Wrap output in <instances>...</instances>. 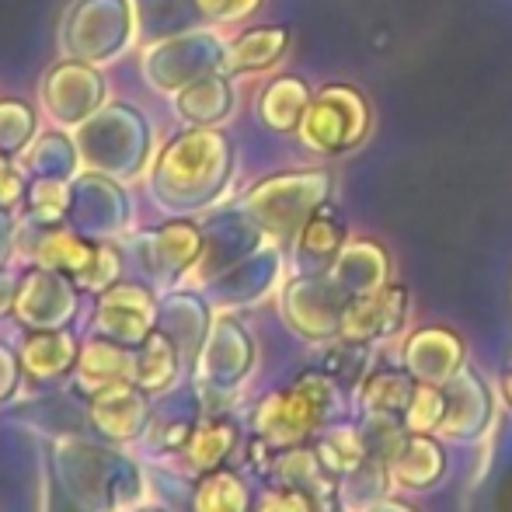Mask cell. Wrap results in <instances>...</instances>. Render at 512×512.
Wrapping results in <instances>:
<instances>
[{"instance_id":"6da1fadb","label":"cell","mask_w":512,"mask_h":512,"mask_svg":"<svg viewBox=\"0 0 512 512\" xmlns=\"http://www.w3.org/2000/svg\"><path fill=\"white\" fill-rule=\"evenodd\" d=\"M234 143L216 126H189L171 136L150 171L157 206L189 216L209 209L234 178Z\"/></svg>"},{"instance_id":"7a4b0ae2","label":"cell","mask_w":512,"mask_h":512,"mask_svg":"<svg viewBox=\"0 0 512 512\" xmlns=\"http://www.w3.org/2000/svg\"><path fill=\"white\" fill-rule=\"evenodd\" d=\"M53 474L77 502L95 512H133L147 506V478L140 464L112 443H95L74 432L56 436Z\"/></svg>"},{"instance_id":"3957f363","label":"cell","mask_w":512,"mask_h":512,"mask_svg":"<svg viewBox=\"0 0 512 512\" xmlns=\"http://www.w3.org/2000/svg\"><path fill=\"white\" fill-rule=\"evenodd\" d=\"M331 192H335V175L331 171L297 168L255 182L237 206L262 227V234L269 241L290 244L310 216L324 203H331Z\"/></svg>"},{"instance_id":"277c9868","label":"cell","mask_w":512,"mask_h":512,"mask_svg":"<svg viewBox=\"0 0 512 512\" xmlns=\"http://www.w3.org/2000/svg\"><path fill=\"white\" fill-rule=\"evenodd\" d=\"M74 143L81 150L84 168L102 171L115 182H126L147 168L154 136H150V122L140 108L112 102L77 126Z\"/></svg>"},{"instance_id":"5b68a950","label":"cell","mask_w":512,"mask_h":512,"mask_svg":"<svg viewBox=\"0 0 512 512\" xmlns=\"http://www.w3.org/2000/svg\"><path fill=\"white\" fill-rule=\"evenodd\" d=\"M373 126L370 102L352 84H324L314 91L300 122V143L317 157H342L363 147Z\"/></svg>"},{"instance_id":"8992f818","label":"cell","mask_w":512,"mask_h":512,"mask_svg":"<svg viewBox=\"0 0 512 512\" xmlns=\"http://www.w3.org/2000/svg\"><path fill=\"white\" fill-rule=\"evenodd\" d=\"M136 11L129 0H74L60 28V49L67 60L112 63L133 46Z\"/></svg>"},{"instance_id":"52a82bcc","label":"cell","mask_w":512,"mask_h":512,"mask_svg":"<svg viewBox=\"0 0 512 512\" xmlns=\"http://www.w3.org/2000/svg\"><path fill=\"white\" fill-rule=\"evenodd\" d=\"M335 405V384L331 377L307 373L297 387L276 391L258 405L255 411V432L272 450H290L300 446L314 429H321L324 415Z\"/></svg>"},{"instance_id":"ba28073f","label":"cell","mask_w":512,"mask_h":512,"mask_svg":"<svg viewBox=\"0 0 512 512\" xmlns=\"http://www.w3.org/2000/svg\"><path fill=\"white\" fill-rule=\"evenodd\" d=\"M251 366H255V342L248 328L237 317L216 314L196 359V384L206 411H223L220 405L234 398L237 387L248 380Z\"/></svg>"},{"instance_id":"9c48e42d","label":"cell","mask_w":512,"mask_h":512,"mask_svg":"<svg viewBox=\"0 0 512 512\" xmlns=\"http://www.w3.org/2000/svg\"><path fill=\"white\" fill-rule=\"evenodd\" d=\"M227 60V42L209 28H189L182 35L161 39L143 56V77L157 91H182L185 84L223 70Z\"/></svg>"},{"instance_id":"30bf717a","label":"cell","mask_w":512,"mask_h":512,"mask_svg":"<svg viewBox=\"0 0 512 512\" xmlns=\"http://www.w3.org/2000/svg\"><path fill=\"white\" fill-rule=\"evenodd\" d=\"M133 251L147 283H154L157 293H168L192 276L203 255V223L178 216L154 230H140L133 234Z\"/></svg>"},{"instance_id":"8fae6325","label":"cell","mask_w":512,"mask_h":512,"mask_svg":"<svg viewBox=\"0 0 512 512\" xmlns=\"http://www.w3.org/2000/svg\"><path fill=\"white\" fill-rule=\"evenodd\" d=\"M81 310V286L67 272L28 265L21 272L18 297H14V321L25 331H53L70 328Z\"/></svg>"},{"instance_id":"7c38bea8","label":"cell","mask_w":512,"mask_h":512,"mask_svg":"<svg viewBox=\"0 0 512 512\" xmlns=\"http://www.w3.org/2000/svg\"><path fill=\"white\" fill-rule=\"evenodd\" d=\"M352 304V297L331 279V272H314V276H293L283 286V317L297 335L324 342L335 338L342 328V314Z\"/></svg>"},{"instance_id":"4fadbf2b","label":"cell","mask_w":512,"mask_h":512,"mask_svg":"<svg viewBox=\"0 0 512 512\" xmlns=\"http://www.w3.org/2000/svg\"><path fill=\"white\" fill-rule=\"evenodd\" d=\"M67 223L91 241H112L129 230V199L115 178L102 171H84L70 182V213Z\"/></svg>"},{"instance_id":"5bb4252c","label":"cell","mask_w":512,"mask_h":512,"mask_svg":"<svg viewBox=\"0 0 512 512\" xmlns=\"http://www.w3.org/2000/svg\"><path fill=\"white\" fill-rule=\"evenodd\" d=\"M39 98H42V108H46L60 126H81L84 119H91V115L102 108L105 81L95 70V63L63 60L42 74Z\"/></svg>"},{"instance_id":"9a60e30c","label":"cell","mask_w":512,"mask_h":512,"mask_svg":"<svg viewBox=\"0 0 512 512\" xmlns=\"http://www.w3.org/2000/svg\"><path fill=\"white\" fill-rule=\"evenodd\" d=\"M157 310H161V293L147 283H115L105 293H98L95 304V331L112 342L140 345L150 331L157 328Z\"/></svg>"},{"instance_id":"2e32d148","label":"cell","mask_w":512,"mask_h":512,"mask_svg":"<svg viewBox=\"0 0 512 512\" xmlns=\"http://www.w3.org/2000/svg\"><path fill=\"white\" fill-rule=\"evenodd\" d=\"M265 234L241 206H230L213 213L203 223V255H199L196 269H192V283L206 286L209 279H216L220 272H227L230 265H237L241 258H248L255 248H262Z\"/></svg>"},{"instance_id":"e0dca14e","label":"cell","mask_w":512,"mask_h":512,"mask_svg":"<svg viewBox=\"0 0 512 512\" xmlns=\"http://www.w3.org/2000/svg\"><path fill=\"white\" fill-rule=\"evenodd\" d=\"M88 422L105 443L129 446L136 439L147 436V425L154 422L150 411V394L140 391L133 380H119L108 384L88 401Z\"/></svg>"},{"instance_id":"ac0fdd59","label":"cell","mask_w":512,"mask_h":512,"mask_svg":"<svg viewBox=\"0 0 512 512\" xmlns=\"http://www.w3.org/2000/svg\"><path fill=\"white\" fill-rule=\"evenodd\" d=\"M279 276H283V251H279L276 241L262 244V248H255L248 258H241L237 265H230L227 272H220L216 279H209L206 283L209 304L220 307V310L251 307L276 290Z\"/></svg>"},{"instance_id":"d6986e66","label":"cell","mask_w":512,"mask_h":512,"mask_svg":"<svg viewBox=\"0 0 512 512\" xmlns=\"http://www.w3.org/2000/svg\"><path fill=\"white\" fill-rule=\"evenodd\" d=\"M405 317H408V290L398 283H387L384 290L352 300V304L345 307L338 338H342V342H352V345L391 338L401 331Z\"/></svg>"},{"instance_id":"ffe728a7","label":"cell","mask_w":512,"mask_h":512,"mask_svg":"<svg viewBox=\"0 0 512 512\" xmlns=\"http://www.w3.org/2000/svg\"><path fill=\"white\" fill-rule=\"evenodd\" d=\"M206 297H199L196 290H168L161 297V310H157V328L178 345V352L185 356V366H196L203 342L213 328V310H209Z\"/></svg>"},{"instance_id":"44dd1931","label":"cell","mask_w":512,"mask_h":512,"mask_svg":"<svg viewBox=\"0 0 512 512\" xmlns=\"http://www.w3.org/2000/svg\"><path fill=\"white\" fill-rule=\"evenodd\" d=\"M77 352H81V342H77L70 328L28 331L18 345L21 373H25V380H32V384H56V380L74 373Z\"/></svg>"},{"instance_id":"7402d4cb","label":"cell","mask_w":512,"mask_h":512,"mask_svg":"<svg viewBox=\"0 0 512 512\" xmlns=\"http://www.w3.org/2000/svg\"><path fill=\"white\" fill-rule=\"evenodd\" d=\"M342 248H345V223H342V216L335 213V206L324 203L290 241L293 269H297L300 276L331 272L335 258L342 255Z\"/></svg>"},{"instance_id":"603a6c76","label":"cell","mask_w":512,"mask_h":512,"mask_svg":"<svg viewBox=\"0 0 512 512\" xmlns=\"http://www.w3.org/2000/svg\"><path fill=\"white\" fill-rule=\"evenodd\" d=\"M133 363H136V349L133 345L112 342L105 335H91L81 342L77 352V366H74V384L81 394H98L108 384H119V380H133Z\"/></svg>"},{"instance_id":"cb8c5ba5","label":"cell","mask_w":512,"mask_h":512,"mask_svg":"<svg viewBox=\"0 0 512 512\" xmlns=\"http://www.w3.org/2000/svg\"><path fill=\"white\" fill-rule=\"evenodd\" d=\"M331 279L352 300L370 297V293L384 290L391 279V258H387L384 244L370 241V237H356V241H345L342 255L331 265Z\"/></svg>"},{"instance_id":"d4e9b609","label":"cell","mask_w":512,"mask_h":512,"mask_svg":"<svg viewBox=\"0 0 512 512\" xmlns=\"http://www.w3.org/2000/svg\"><path fill=\"white\" fill-rule=\"evenodd\" d=\"M405 363L422 384H450L457 377V366L464 363V342L446 328H422L408 338Z\"/></svg>"},{"instance_id":"484cf974","label":"cell","mask_w":512,"mask_h":512,"mask_svg":"<svg viewBox=\"0 0 512 512\" xmlns=\"http://www.w3.org/2000/svg\"><path fill=\"white\" fill-rule=\"evenodd\" d=\"M290 49V32L283 25H258V28H244L241 35L227 42V60L223 70L230 77H251V74H265L272 70Z\"/></svg>"},{"instance_id":"4316f807","label":"cell","mask_w":512,"mask_h":512,"mask_svg":"<svg viewBox=\"0 0 512 512\" xmlns=\"http://www.w3.org/2000/svg\"><path fill=\"white\" fill-rule=\"evenodd\" d=\"M234 105L237 95L227 70H213V74L175 91V108L185 126H220L234 115Z\"/></svg>"},{"instance_id":"83f0119b","label":"cell","mask_w":512,"mask_h":512,"mask_svg":"<svg viewBox=\"0 0 512 512\" xmlns=\"http://www.w3.org/2000/svg\"><path fill=\"white\" fill-rule=\"evenodd\" d=\"M133 349H136L133 384L140 387V391H147L150 398L175 391L178 377H182V370H185V356L178 352V345L171 342L161 328H154L140 345H133Z\"/></svg>"},{"instance_id":"f1b7e54d","label":"cell","mask_w":512,"mask_h":512,"mask_svg":"<svg viewBox=\"0 0 512 512\" xmlns=\"http://www.w3.org/2000/svg\"><path fill=\"white\" fill-rule=\"evenodd\" d=\"M310 84L297 74H279L258 95V119L272 133H300V122H304L310 108Z\"/></svg>"},{"instance_id":"f546056e","label":"cell","mask_w":512,"mask_h":512,"mask_svg":"<svg viewBox=\"0 0 512 512\" xmlns=\"http://www.w3.org/2000/svg\"><path fill=\"white\" fill-rule=\"evenodd\" d=\"M35 230H39V237H35V244L28 248L32 265H46V269L67 272V276L77 279L91 265V258H95L98 241L77 234V230L67 227V223H56V227H35Z\"/></svg>"},{"instance_id":"4dcf8cb0","label":"cell","mask_w":512,"mask_h":512,"mask_svg":"<svg viewBox=\"0 0 512 512\" xmlns=\"http://www.w3.org/2000/svg\"><path fill=\"white\" fill-rule=\"evenodd\" d=\"M136 32L147 42H161L171 35H182L189 28H203L199 0H133Z\"/></svg>"},{"instance_id":"1f68e13d","label":"cell","mask_w":512,"mask_h":512,"mask_svg":"<svg viewBox=\"0 0 512 512\" xmlns=\"http://www.w3.org/2000/svg\"><path fill=\"white\" fill-rule=\"evenodd\" d=\"M387 474L401 488H425L443 474V453L432 439L408 436L387 460Z\"/></svg>"},{"instance_id":"d6a6232c","label":"cell","mask_w":512,"mask_h":512,"mask_svg":"<svg viewBox=\"0 0 512 512\" xmlns=\"http://www.w3.org/2000/svg\"><path fill=\"white\" fill-rule=\"evenodd\" d=\"M21 164H25V171H32V178H63V182H74L77 164H81V150H77V143L70 136L49 129V133L35 136L28 143V150L21 154Z\"/></svg>"},{"instance_id":"836d02e7","label":"cell","mask_w":512,"mask_h":512,"mask_svg":"<svg viewBox=\"0 0 512 512\" xmlns=\"http://www.w3.org/2000/svg\"><path fill=\"white\" fill-rule=\"evenodd\" d=\"M237 446V429L223 418H209V422L192 425L189 443L182 446V460L189 471L209 474L216 467H223V460L234 453Z\"/></svg>"},{"instance_id":"e575fe53","label":"cell","mask_w":512,"mask_h":512,"mask_svg":"<svg viewBox=\"0 0 512 512\" xmlns=\"http://www.w3.org/2000/svg\"><path fill=\"white\" fill-rule=\"evenodd\" d=\"M70 213V182L63 178H32L25 196L21 227H56L67 223Z\"/></svg>"},{"instance_id":"d590c367","label":"cell","mask_w":512,"mask_h":512,"mask_svg":"<svg viewBox=\"0 0 512 512\" xmlns=\"http://www.w3.org/2000/svg\"><path fill=\"white\" fill-rule=\"evenodd\" d=\"M248 485L237 478L234 471H209L199 478L196 492H192V512H248Z\"/></svg>"},{"instance_id":"8d00e7d4","label":"cell","mask_w":512,"mask_h":512,"mask_svg":"<svg viewBox=\"0 0 512 512\" xmlns=\"http://www.w3.org/2000/svg\"><path fill=\"white\" fill-rule=\"evenodd\" d=\"M276 478L283 481V488H300V492L321 495V499H331V471L321 464L317 450H300V446H290L283 457L276 460Z\"/></svg>"},{"instance_id":"74e56055","label":"cell","mask_w":512,"mask_h":512,"mask_svg":"<svg viewBox=\"0 0 512 512\" xmlns=\"http://www.w3.org/2000/svg\"><path fill=\"white\" fill-rule=\"evenodd\" d=\"M453 405L457 411H446L439 432L443 436H471L488 415V401H485V387H478L471 377H453Z\"/></svg>"},{"instance_id":"f35d334b","label":"cell","mask_w":512,"mask_h":512,"mask_svg":"<svg viewBox=\"0 0 512 512\" xmlns=\"http://www.w3.org/2000/svg\"><path fill=\"white\" fill-rule=\"evenodd\" d=\"M366 453H370V446H366V439L359 436L356 429H331L328 436L317 443V457H321V464L328 467L331 474H352L359 464L366 460Z\"/></svg>"},{"instance_id":"ab89813d","label":"cell","mask_w":512,"mask_h":512,"mask_svg":"<svg viewBox=\"0 0 512 512\" xmlns=\"http://www.w3.org/2000/svg\"><path fill=\"white\" fill-rule=\"evenodd\" d=\"M35 140V112L18 98H0V154L18 157Z\"/></svg>"},{"instance_id":"60d3db41","label":"cell","mask_w":512,"mask_h":512,"mask_svg":"<svg viewBox=\"0 0 512 512\" xmlns=\"http://www.w3.org/2000/svg\"><path fill=\"white\" fill-rule=\"evenodd\" d=\"M411 394H415V387L405 373H377L363 387V408L366 415H398L408 408Z\"/></svg>"},{"instance_id":"b9f144b4","label":"cell","mask_w":512,"mask_h":512,"mask_svg":"<svg viewBox=\"0 0 512 512\" xmlns=\"http://www.w3.org/2000/svg\"><path fill=\"white\" fill-rule=\"evenodd\" d=\"M119 279H122V255H119V248H115L112 241H98L95 258H91V265L74 279V283L81 286V293H91V297H98V293H105L108 286H115Z\"/></svg>"},{"instance_id":"7bdbcfd3","label":"cell","mask_w":512,"mask_h":512,"mask_svg":"<svg viewBox=\"0 0 512 512\" xmlns=\"http://www.w3.org/2000/svg\"><path fill=\"white\" fill-rule=\"evenodd\" d=\"M446 415V401L443 394L436 391L432 384H418L415 394H411L408 408H405V425L415 436H425V432L439 429Z\"/></svg>"},{"instance_id":"ee69618b","label":"cell","mask_w":512,"mask_h":512,"mask_svg":"<svg viewBox=\"0 0 512 512\" xmlns=\"http://www.w3.org/2000/svg\"><path fill=\"white\" fill-rule=\"evenodd\" d=\"M324 502H328V499H321V495H310V492H300V488H279V492L265 495L258 512H331Z\"/></svg>"},{"instance_id":"f6af8a7d","label":"cell","mask_w":512,"mask_h":512,"mask_svg":"<svg viewBox=\"0 0 512 512\" xmlns=\"http://www.w3.org/2000/svg\"><path fill=\"white\" fill-rule=\"evenodd\" d=\"M262 7V0H199V11H203L206 21L213 25H234V21H244Z\"/></svg>"},{"instance_id":"bcb514c9","label":"cell","mask_w":512,"mask_h":512,"mask_svg":"<svg viewBox=\"0 0 512 512\" xmlns=\"http://www.w3.org/2000/svg\"><path fill=\"white\" fill-rule=\"evenodd\" d=\"M39 512H95L84 502H77L67 488L56 481L53 471H42V492H39Z\"/></svg>"},{"instance_id":"7dc6e473","label":"cell","mask_w":512,"mask_h":512,"mask_svg":"<svg viewBox=\"0 0 512 512\" xmlns=\"http://www.w3.org/2000/svg\"><path fill=\"white\" fill-rule=\"evenodd\" d=\"M21 377H25V373H21L18 349L0 342V408L14 401V394H18V387H21Z\"/></svg>"},{"instance_id":"c3c4849f","label":"cell","mask_w":512,"mask_h":512,"mask_svg":"<svg viewBox=\"0 0 512 512\" xmlns=\"http://www.w3.org/2000/svg\"><path fill=\"white\" fill-rule=\"evenodd\" d=\"M25 196H28V182L11 168V161L0 154V206L14 209V206L25 203Z\"/></svg>"},{"instance_id":"681fc988","label":"cell","mask_w":512,"mask_h":512,"mask_svg":"<svg viewBox=\"0 0 512 512\" xmlns=\"http://www.w3.org/2000/svg\"><path fill=\"white\" fill-rule=\"evenodd\" d=\"M14 244H18V220H14V209L0 206V265L11 262Z\"/></svg>"},{"instance_id":"f907efd6","label":"cell","mask_w":512,"mask_h":512,"mask_svg":"<svg viewBox=\"0 0 512 512\" xmlns=\"http://www.w3.org/2000/svg\"><path fill=\"white\" fill-rule=\"evenodd\" d=\"M18 283H21V272H14V269H7V265H0V317H7L14 310Z\"/></svg>"},{"instance_id":"816d5d0a","label":"cell","mask_w":512,"mask_h":512,"mask_svg":"<svg viewBox=\"0 0 512 512\" xmlns=\"http://www.w3.org/2000/svg\"><path fill=\"white\" fill-rule=\"evenodd\" d=\"M133 512H168V509H161V506H150V502H147V506H140V509H133Z\"/></svg>"},{"instance_id":"f5cc1de1","label":"cell","mask_w":512,"mask_h":512,"mask_svg":"<svg viewBox=\"0 0 512 512\" xmlns=\"http://www.w3.org/2000/svg\"><path fill=\"white\" fill-rule=\"evenodd\" d=\"M506 391H509V398H512V377H506Z\"/></svg>"}]
</instances>
